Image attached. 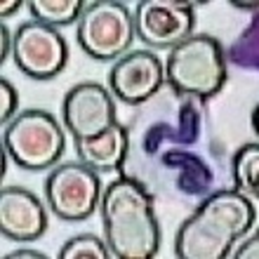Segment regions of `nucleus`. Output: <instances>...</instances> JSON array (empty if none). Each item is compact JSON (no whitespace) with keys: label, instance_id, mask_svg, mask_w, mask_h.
<instances>
[{"label":"nucleus","instance_id":"nucleus-1","mask_svg":"<svg viewBox=\"0 0 259 259\" xmlns=\"http://www.w3.org/2000/svg\"><path fill=\"white\" fill-rule=\"evenodd\" d=\"M257 210L238 189H222L179 224L175 254L179 259H226L254 226Z\"/></svg>","mask_w":259,"mask_h":259},{"label":"nucleus","instance_id":"nucleus-2","mask_svg":"<svg viewBox=\"0 0 259 259\" xmlns=\"http://www.w3.org/2000/svg\"><path fill=\"white\" fill-rule=\"evenodd\" d=\"M104 240L116 259H151L160 250V226L149 189L132 177H118L102 193Z\"/></svg>","mask_w":259,"mask_h":259},{"label":"nucleus","instance_id":"nucleus-3","mask_svg":"<svg viewBox=\"0 0 259 259\" xmlns=\"http://www.w3.org/2000/svg\"><path fill=\"white\" fill-rule=\"evenodd\" d=\"M165 82L179 95L210 99L226 82V55L217 38L191 35L170 50L165 62Z\"/></svg>","mask_w":259,"mask_h":259},{"label":"nucleus","instance_id":"nucleus-4","mask_svg":"<svg viewBox=\"0 0 259 259\" xmlns=\"http://www.w3.org/2000/svg\"><path fill=\"white\" fill-rule=\"evenodd\" d=\"M3 149L21 170H52L64 156L66 135L52 113L42 109H28L17 113L5 125Z\"/></svg>","mask_w":259,"mask_h":259},{"label":"nucleus","instance_id":"nucleus-5","mask_svg":"<svg viewBox=\"0 0 259 259\" xmlns=\"http://www.w3.org/2000/svg\"><path fill=\"white\" fill-rule=\"evenodd\" d=\"M135 35V14L118 0L90 3L75 28L78 45L97 62H118L130 52Z\"/></svg>","mask_w":259,"mask_h":259},{"label":"nucleus","instance_id":"nucleus-6","mask_svg":"<svg viewBox=\"0 0 259 259\" xmlns=\"http://www.w3.org/2000/svg\"><path fill=\"white\" fill-rule=\"evenodd\" d=\"M102 182L85 163H62L45 179V200L64 222H85L102 203Z\"/></svg>","mask_w":259,"mask_h":259},{"label":"nucleus","instance_id":"nucleus-7","mask_svg":"<svg viewBox=\"0 0 259 259\" xmlns=\"http://www.w3.org/2000/svg\"><path fill=\"white\" fill-rule=\"evenodd\" d=\"M193 3L142 0L135 7V33L151 50H172L193 35Z\"/></svg>","mask_w":259,"mask_h":259},{"label":"nucleus","instance_id":"nucleus-8","mask_svg":"<svg viewBox=\"0 0 259 259\" xmlns=\"http://www.w3.org/2000/svg\"><path fill=\"white\" fill-rule=\"evenodd\" d=\"M12 59L24 75L50 80L66 68L68 48L64 35L40 21H26L14 31Z\"/></svg>","mask_w":259,"mask_h":259},{"label":"nucleus","instance_id":"nucleus-9","mask_svg":"<svg viewBox=\"0 0 259 259\" xmlns=\"http://www.w3.org/2000/svg\"><path fill=\"white\" fill-rule=\"evenodd\" d=\"M62 120L73 142L104 135L118 123L113 92L99 82H78L64 97Z\"/></svg>","mask_w":259,"mask_h":259},{"label":"nucleus","instance_id":"nucleus-10","mask_svg":"<svg viewBox=\"0 0 259 259\" xmlns=\"http://www.w3.org/2000/svg\"><path fill=\"white\" fill-rule=\"evenodd\" d=\"M165 82V64L151 50H130L109 71V88L116 99L139 106L160 92Z\"/></svg>","mask_w":259,"mask_h":259},{"label":"nucleus","instance_id":"nucleus-11","mask_svg":"<svg viewBox=\"0 0 259 259\" xmlns=\"http://www.w3.org/2000/svg\"><path fill=\"white\" fill-rule=\"evenodd\" d=\"M0 231L14 243H33L48 231V210L40 198L21 186L0 191Z\"/></svg>","mask_w":259,"mask_h":259},{"label":"nucleus","instance_id":"nucleus-12","mask_svg":"<svg viewBox=\"0 0 259 259\" xmlns=\"http://www.w3.org/2000/svg\"><path fill=\"white\" fill-rule=\"evenodd\" d=\"M127 151L130 130L120 123H116L99 137L75 142V153L80 158V163L90 165L97 172H118L127 158Z\"/></svg>","mask_w":259,"mask_h":259},{"label":"nucleus","instance_id":"nucleus-13","mask_svg":"<svg viewBox=\"0 0 259 259\" xmlns=\"http://www.w3.org/2000/svg\"><path fill=\"white\" fill-rule=\"evenodd\" d=\"M85 7L88 5L82 0H31L28 3V12H31L33 21L59 28V26H71L73 21L80 19Z\"/></svg>","mask_w":259,"mask_h":259},{"label":"nucleus","instance_id":"nucleus-14","mask_svg":"<svg viewBox=\"0 0 259 259\" xmlns=\"http://www.w3.org/2000/svg\"><path fill=\"white\" fill-rule=\"evenodd\" d=\"M231 172L236 189L243 193H252L259 200V142L245 144L236 151Z\"/></svg>","mask_w":259,"mask_h":259},{"label":"nucleus","instance_id":"nucleus-15","mask_svg":"<svg viewBox=\"0 0 259 259\" xmlns=\"http://www.w3.org/2000/svg\"><path fill=\"white\" fill-rule=\"evenodd\" d=\"M109 257H113V254H111L106 240H102L99 236H92V233L73 236L59 250V259H109Z\"/></svg>","mask_w":259,"mask_h":259},{"label":"nucleus","instance_id":"nucleus-16","mask_svg":"<svg viewBox=\"0 0 259 259\" xmlns=\"http://www.w3.org/2000/svg\"><path fill=\"white\" fill-rule=\"evenodd\" d=\"M17 109H19V95H17V88H14L10 80H0V120L3 125H7L17 116Z\"/></svg>","mask_w":259,"mask_h":259},{"label":"nucleus","instance_id":"nucleus-17","mask_svg":"<svg viewBox=\"0 0 259 259\" xmlns=\"http://www.w3.org/2000/svg\"><path fill=\"white\" fill-rule=\"evenodd\" d=\"M233 259H259V226L247 240L238 243V247L231 252Z\"/></svg>","mask_w":259,"mask_h":259},{"label":"nucleus","instance_id":"nucleus-18","mask_svg":"<svg viewBox=\"0 0 259 259\" xmlns=\"http://www.w3.org/2000/svg\"><path fill=\"white\" fill-rule=\"evenodd\" d=\"M0 35H3V55H0V62H5L7 57H12V45H14V35L12 31L3 24V28H0Z\"/></svg>","mask_w":259,"mask_h":259},{"label":"nucleus","instance_id":"nucleus-19","mask_svg":"<svg viewBox=\"0 0 259 259\" xmlns=\"http://www.w3.org/2000/svg\"><path fill=\"white\" fill-rule=\"evenodd\" d=\"M21 257H26V259H45V252H40V250H14V252H10L5 259H21Z\"/></svg>","mask_w":259,"mask_h":259},{"label":"nucleus","instance_id":"nucleus-20","mask_svg":"<svg viewBox=\"0 0 259 259\" xmlns=\"http://www.w3.org/2000/svg\"><path fill=\"white\" fill-rule=\"evenodd\" d=\"M19 7H21V0H7V3H3V5H0V17H3V19H7L10 14L19 12Z\"/></svg>","mask_w":259,"mask_h":259},{"label":"nucleus","instance_id":"nucleus-21","mask_svg":"<svg viewBox=\"0 0 259 259\" xmlns=\"http://www.w3.org/2000/svg\"><path fill=\"white\" fill-rule=\"evenodd\" d=\"M252 130H254V135L259 137V104L254 106V111H252Z\"/></svg>","mask_w":259,"mask_h":259}]
</instances>
